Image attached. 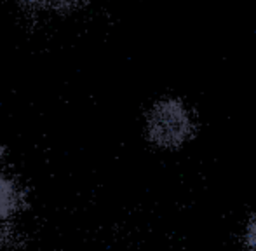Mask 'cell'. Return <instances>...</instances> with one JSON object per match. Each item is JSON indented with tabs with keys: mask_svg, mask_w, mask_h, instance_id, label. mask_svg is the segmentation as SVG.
<instances>
[{
	"mask_svg": "<svg viewBox=\"0 0 256 251\" xmlns=\"http://www.w3.org/2000/svg\"><path fill=\"white\" fill-rule=\"evenodd\" d=\"M194 134V122L185 103L178 98L160 100L148 116V136L166 148L182 146Z\"/></svg>",
	"mask_w": 256,
	"mask_h": 251,
	"instance_id": "6da1fadb",
	"label": "cell"
},
{
	"mask_svg": "<svg viewBox=\"0 0 256 251\" xmlns=\"http://www.w3.org/2000/svg\"><path fill=\"white\" fill-rule=\"evenodd\" d=\"M26 4L35 7H44V9H58V7H66L72 4H78L80 0H24Z\"/></svg>",
	"mask_w": 256,
	"mask_h": 251,
	"instance_id": "7a4b0ae2",
	"label": "cell"
},
{
	"mask_svg": "<svg viewBox=\"0 0 256 251\" xmlns=\"http://www.w3.org/2000/svg\"><path fill=\"white\" fill-rule=\"evenodd\" d=\"M246 248L248 251H256V214L250 220L246 228Z\"/></svg>",
	"mask_w": 256,
	"mask_h": 251,
	"instance_id": "3957f363",
	"label": "cell"
}]
</instances>
